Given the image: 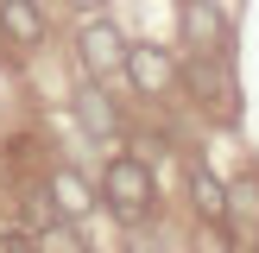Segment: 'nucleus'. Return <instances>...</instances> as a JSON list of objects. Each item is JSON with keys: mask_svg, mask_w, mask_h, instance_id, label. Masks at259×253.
I'll list each match as a JSON object with an SVG mask.
<instances>
[{"mask_svg": "<svg viewBox=\"0 0 259 253\" xmlns=\"http://www.w3.org/2000/svg\"><path fill=\"white\" fill-rule=\"evenodd\" d=\"M70 7H76V13H101L108 0H70Z\"/></svg>", "mask_w": 259, "mask_h": 253, "instance_id": "f8f14e48", "label": "nucleus"}, {"mask_svg": "<svg viewBox=\"0 0 259 253\" xmlns=\"http://www.w3.org/2000/svg\"><path fill=\"white\" fill-rule=\"evenodd\" d=\"M32 253H89V240H82V228H76V222H63V215H57L51 228H38V234H32Z\"/></svg>", "mask_w": 259, "mask_h": 253, "instance_id": "9b49d317", "label": "nucleus"}, {"mask_svg": "<svg viewBox=\"0 0 259 253\" xmlns=\"http://www.w3.org/2000/svg\"><path fill=\"white\" fill-rule=\"evenodd\" d=\"M38 7H45V0H38Z\"/></svg>", "mask_w": 259, "mask_h": 253, "instance_id": "ddd939ff", "label": "nucleus"}, {"mask_svg": "<svg viewBox=\"0 0 259 253\" xmlns=\"http://www.w3.org/2000/svg\"><path fill=\"white\" fill-rule=\"evenodd\" d=\"M70 108H76V126H82L89 139H101V146H114V139L126 133L120 108L108 101V89H101V82H82V89H76V101H70Z\"/></svg>", "mask_w": 259, "mask_h": 253, "instance_id": "423d86ee", "label": "nucleus"}, {"mask_svg": "<svg viewBox=\"0 0 259 253\" xmlns=\"http://www.w3.org/2000/svg\"><path fill=\"white\" fill-rule=\"evenodd\" d=\"M0 38L19 51H38L45 45V7L38 0H0Z\"/></svg>", "mask_w": 259, "mask_h": 253, "instance_id": "0eeeda50", "label": "nucleus"}, {"mask_svg": "<svg viewBox=\"0 0 259 253\" xmlns=\"http://www.w3.org/2000/svg\"><path fill=\"white\" fill-rule=\"evenodd\" d=\"M51 209H57L63 222H82V215L95 209V190H89V177H76V171H51Z\"/></svg>", "mask_w": 259, "mask_h": 253, "instance_id": "1a4fd4ad", "label": "nucleus"}, {"mask_svg": "<svg viewBox=\"0 0 259 253\" xmlns=\"http://www.w3.org/2000/svg\"><path fill=\"white\" fill-rule=\"evenodd\" d=\"M177 82H190V95H196V101H202L209 114H234V82H228L222 57L196 51L190 63H177Z\"/></svg>", "mask_w": 259, "mask_h": 253, "instance_id": "20e7f679", "label": "nucleus"}, {"mask_svg": "<svg viewBox=\"0 0 259 253\" xmlns=\"http://www.w3.org/2000/svg\"><path fill=\"white\" fill-rule=\"evenodd\" d=\"M120 76L139 89V95H164V89L177 82V57H171L164 45H152V38H146V45H126V63H120Z\"/></svg>", "mask_w": 259, "mask_h": 253, "instance_id": "39448f33", "label": "nucleus"}, {"mask_svg": "<svg viewBox=\"0 0 259 253\" xmlns=\"http://www.w3.org/2000/svg\"><path fill=\"white\" fill-rule=\"evenodd\" d=\"M190 202H196V215H202V222H215V228H222V209H228V184L209 171V164H190Z\"/></svg>", "mask_w": 259, "mask_h": 253, "instance_id": "9d476101", "label": "nucleus"}, {"mask_svg": "<svg viewBox=\"0 0 259 253\" xmlns=\"http://www.w3.org/2000/svg\"><path fill=\"white\" fill-rule=\"evenodd\" d=\"M222 228H228L234 240H253V234H259V177H234V184H228Z\"/></svg>", "mask_w": 259, "mask_h": 253, "instance_id": "6e6552de", "label": "nucleus"}, {"mask_svg": "<svg viewBox=\"0 0 259 253\" xmlns=\"http://www.w3.org/2000/svg\"><path fill=\"white\" fill-rule=\"evenodd\" d=\"M101 202L120 215L126 228H139L152 209H158V184H152V164L139 152H114L108 171H101Z\"/></svg>", "mask_w": 259, "mask_h": 253, "instance_id": "f257e3e1", "label": "nucleus"}, {"mask_svg": "<svg viewBox=\"0 0 259 253\" xmlns=\"http://www.w3.org/2000/svg\"><path fill=\"white\" fill-rule=\"evenodd\" d=\"M76 63H82L89 82H108V76H120L126 63V32L114 19H101V13H89L82 32H76Z\"/></svg>", "mask_w": 259, "mask_h": 253, "instance_id": "f03ea898", "label": "nucleus"}, {"mask_svg": "<svg viewBox=\"0 0 259 253\" xmlns=\"http://www.w3.org/2000/svg\"><path fill=\"white\" fill-rule=\"evenodd\" d=\"M177 25H184L190 51L228 57V13H222V0H177Z\"/></svg>", "mask_w": 259, "mask_h": 253, "instance_id": "7ed1b4c3", "label": "nucleus"}]
</instances>
